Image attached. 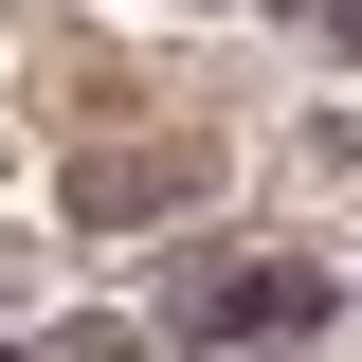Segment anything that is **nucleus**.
<instances>
[{
	"instance_id": "f257e3e1",
	"label": "nucleus",
	"mask_w": 362,
	"mask_h": 362,
	"mask_svg": "<svg viewBox=\"0 0 362 362\" xmlns=\"http://www.w3.org/2000/svg\"><path fill=\"white\" fill-rule=\"evenodd\" d=\"M308 308V272H235V290H199V326H290Z\"/></svg>"
}]
</instances>
